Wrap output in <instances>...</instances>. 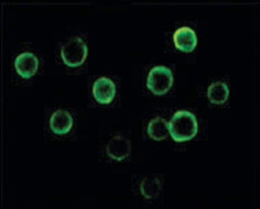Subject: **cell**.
<instances>
[{"mask_svg": "<svg viewBox=\"0 0 260 209\" xmlns=\"http://www.w3.org/2000/svg\"><path fill=\"white\" fill-rule=\"evenodd\" d=\"M169 128L170 134L175 142H189L198 133V119L190 111H178L172 116Z\"/></svg>", "mask_w": 260, "mask_h": 209, "instance_id": "cell-1", "label": "cell"}, {"mask_svg": "<svg viewBox=\"0 0 260 209\" xmlns=\"http://www.w3.org/2000/svg\"><path fill=\"white\" fill-rule=\"evenodd\" d=\"M60 53L66 65L77 67L83 65L86 61L88 48L81 38L75 36L63 44Z\"/></svg>", "mask_w": 260, "mask_h": 209, "instance_id": "cell-2", "label": "cell"}, {"mask_svg": "<svg viewBox=\"0 0 260 209\" xmlns=\"http://www.w3.org/2000/svg\"><path fill=\"white\" fill-rule=\"evenodd\" d=\"M174 83L173 72L165 66H156L152 68L146 80L148 90L157 96L168 93L173 87Z\"/></svg>", "mask_w": 260, "mask_h": 209, "instance_id": "cell-3", "label": "cell"}, {"mask_svg": "<svg viewBox=\"0 0 260 209\" xmlns=\"http://www.w3.org/2000/svg\"><path fill=\"white\" fill-rule=\"evenodd\" d=\"M133 147L131 141L125 136L117 135L111 138L106 146V154L117 162H122L129 158Z\"/></svg>", "mask_w": 260, "mask_h": 209, "instance_id": "cell-4", "label": "cell"}, {"mask_svg": "<svg viewBox=\"0 0 260 209\" xmlns=\"http://www.w3.org/2000/svg\"><path fill=\"white\" fill-rule=\"evenodd\" d=\"M92 93L96 102L101 104H109L115 97L117 87L113 80L103 76L94 82Z\"/></svg>", "mask_w": 260, "mask_h": 209, "instance_id": "cell-5", "label": "cell"}, {"mask_svg": "<svg viewBox=\"0 0 260 209\" xmlns=\"http://www.w3.org/2000/svg\"><path fill=\"white\" fill-rule=\"evenodd\" d=\"M14 66L16 72L21 78L29 79L37 73L39 66V59L31 52H22L15 58Z\"/></svg>", "mask_w": 260, "mask_h": 209, "instance_id": "cell-6", "label": "cell"}, {"mask_svg": "<svg viewBox=\"0 0 260 209\" xmlns=\"http://www.w3.org/2000/svg\"><path fill=\"white\" fill-rule=\"evenodd\" d=\"M173 42L177 49L185 53H190L197 47L198 37L191 28L182 26L175 31Z\"/></svg>", "mask_w": 260, "mask_h": 209, "instance_id": "cell-7", "label": "cell"}, {"mask_svg": "<svg viewBox=\"0 0 260 209\" xmlns=\"http://www.w3.org/2000/svg\"><path fill=\"white\" fill-rule=\"evenodd\" d=\"M49 126L51 130L55 134L63 135L69 134L74 126L73 116L69 111L58 109L51 115Z\"/></svg>", "mask_w": 260, "mask_h": 209, "instance_id": "cell-8", "label": "cell"}, {"mask_svg": "<svg viewBox=\"0 0 260 209\" xmlns=\"http://www.w3.org/2000/svg\"><path fill=\"white\" fill-rule=\"evenodd\" d=\"M147 132L149 137L155 142H162L170 135L169 123L165 118L157 116L148 124Z\"/></svg>", "mask_w": 260, "mask_h": 209, "instance_id": "cell-9", "label": "cell"}, {"mask_svg": "<svg viewBox=\"0 0 260 209\" xmlns=\"http://www.w3.org/2000/svg\"><path fill=\"white\" fill-rule=\"evenodd\" d=\"M230 91L225 82L217 81L212 83L207 88V96L209 101L216 106H222L229 100Z\"/></svg>", "mask_w": 260, "mask_h": 209, "instance_id": "cell-10", "label": "cell"}, {"mask_svg": "<svg viewBox=\"0 0 260 209\" xmlns=\"http://www.w3.org/2000/svg\"><path fill=\"white\" fill-rule=\"evenodd\" d=\"M162 190V183L157 177L150 176L144 178L140 184V191L147 200L157 199Z\"/></svg>", "mask_w": 260, "mask_h": 209, "instance_id": "cell-11", "label": "cell"}]
</instances>
